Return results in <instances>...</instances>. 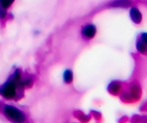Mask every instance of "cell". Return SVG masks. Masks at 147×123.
I'll return each mask as SVG.
<instances>
[{
  "instance_id": "6",
  "label": "cell",
  "mask_w": 147,
  "mask_h": 123,
  "mask_svg": "<svg viewBox=\"0 0 147 123\" xmlns=\"http://www.w3.org/2000/svg\"><path fill=\"white\" fill-rule=\"evenodd\" d=\"M8 17L7 9L2 8L0 7V21H5Z\"/></svg>"
},
{
  "instance_id": "5",
  "label": "cell",
  "mask_w": 147,
  "mask_h": 123,
  "mask_svg": "<svg viewBox=\"0 0 147 123\" xmlns=\"http://www.w3.org/2000/svg\"><path fill=\"white\" fill-rule=\"evenodd\" d=\"M15 0H0V7L8 9L12 5Z\"/></svg>"
},
{
  "instance_id": "1",
  "label": "cell",
  "mask_w": 147,
  "mask_h": 123,
  "mask_svg": "<svg viewBox=\"0 0 147 123\" xmlns=\"http://www.w3.org/2000/svg\"><path fill=\"white\" fill-rule=\"evenodd\" d=\"M3 115L12 122H23L26 121V116L24 112L15 106L9 104H4L2 106Z\"/></svg>"
},
{
  "instance_id": "3",
  "label": "cell",
  "mask_w": 147,
  "mask_h": 123,
  "mask_svg": "<svg viewBox=\"0 0 147 123\" xmlns=\"http://www.w3.org/2000/svg\"><path fill=\"white\" fill-rule=\"evenodd\" d=\"M96 32V28L93 24H89L83 28L82 33L83 36L86 38V39H92L93 38L94 35H95Z\"/></svg>"
},
{
  "instance_id": "2",
  "label": "cell",
  "mask_w": 147,
  "mask_h": 123,
  "mask_svg": "<svg viewBox=\"0 0 147 123\" xmlns=\"http://www.w3.org/2000/svg\"><path fill=\"white\" fill-rule=\"evenodd\" d=\"M20 81L14 78L10 79L0 87V95L6 99H13L17 96V84Z\"/></svg>"
},
{
  "instance_id": "4",
  "label": "cell",
  "mask_w": 147,
  "mask_h": 123,
  "mask_svg": "<svg viewBox=\"0 0 147 123\" xmlns=\"http://www.w3.org/2000/svg\"><path fill=\"white\" fill-rule=\"evenodd\" d=\"M63 78L65 82L66 83H71L73 81V73L71 70L67 69L64 73Z\"/></svg>"
}]
</instances>
